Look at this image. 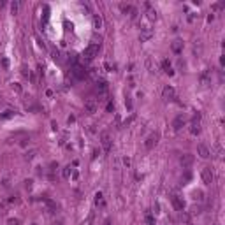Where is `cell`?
Masks as SVG:
<instances>
[{
	"label": "cell",
	"mask_w": 225,
	"mask_h": 225,
	"mask_svg": "<svg viewBox=\"0 0 225 225\" xmlns=\"http://www.w3.org/2000/svg\"><path fill=\"white\" fill-rule=\"evenodd\" d=\"M0 65H2V69H9V60L7 58H2L0 60Z\"/></svg>",
	"instance_id": "29"
},
{
	"label": "cell",
	"mask_w": 225,
	"mask_h": 225,
	"mask_svg": "<svg viewBox=\"0 0 225 225\" xmlns=\"http://www.w3.org/2000/svg\"><path fill=\"white\" fill-rule=\"evenodd\" d=\"M125 106H127V109H132V100H130V97H127V100H125Z\"/></svg>",
	"instance_id": "32"
},
{
	"label": "cell",
	"mask_w": 225,
	"mask_h": 225,
	"mask_svg": "<svg viewBox=\"0 0 225 225\" xmlns=\"http://www.w3.org/2000/svg\"><path fill=\"white\" fill-rule=\"evenodd\" d=\"M93 28H97V30L102 28V18L99 14H93Z\"/></svg>",
	"instance_id": "18"
},
{
	"label": "cell",
	"mask_w": 225,
	"mask_h": 225,
	"mask_svg": "<svg viewBox=\"0 0 225 225\" xmlns=\"http://www.w3.org/2000/svg\"><path fill=\"white\" fill-rule=\"evenodd\" d=\"M33 157H35V150H32V151H28V153L25 155V158H26V160H32Z\"/></svg>",
	"instance_id": "30"
},
{
	"label": "cell",
	"mask_w": 225,
	"mask_h": 225,
	"mask_svg": "<svg viewBox=\"0 0 225 225\" xmlns=\"http://www.w3.org/2000/svg\"><path fill=\"white\" fill-rule=\"evenodd\" d=\"M44 202H46V206H48V208H49L51 211H56V204H55L53 201H49V199H46Z\"/></svg>",
	"instance_id": "23"
},
{
	"label": "cell",
	"mask_w": 225,
	"mask_h": 225,
	"mask_svg": "<svg viewBox=\"0 0 225 225\" xmlns=\"http://www.w3.org/2000/svg\"><path fill=\"white\" fill-rule=\"evenodd\" d=\"M202 199H204V194H202L201 190H197V192H194V201H199V202H201Z\"/></svg>",
	"instance_id": "21"
},
{
	"label": "cell",
	"mask_w": 225,
	"mask_h": 225,
	"mask_svg": "<svg viewBox=\"0 0 225 225\" xmlns=\"http://www.w3.org/2000/svg\"><path fill=\"white\" fill-rule=\"evenodd\" d=\"M70 171H72V169H70V165L63 167V172H62V174H63V178H69V176H70Z\"/></svg>",
	"instance_id": "27"
},
{
	"label": "cell",
	"mask_w": 225,
	"mask_h": 225,
	"mask_svg": "<svg viewBox=\"0 0 225 225\" xmlns=\"http://www.w3.org/2000/svg\"><path fill=\"white\" fill-rule=\"evenodd\" d=\"M107 111H114V104H113V102L107 104Z\"/></svg>",
	"instance_id": "35"
},
{
	"label": "cell",
	"mask_w": 225,
	"mask_h": 225,
	"mask_svg": "<svg viewBox=\"0 0 225 225\" xmlns=\"http://www.w3.org/2000/svg\"><path fill=\"white\" fill-rule=\"evenodd\" d=\"M215 150H216V155H218V157H222V146H220V144H216V146H215Z\"/></svg>",
	"instance_id": "33"
},
{
	"label": "cell",
	"mask_w": 225,
	"mask_h": 225,
	"mask_svg": "<svg viewBox=\"0 0 225 225\" xmlns=\"http://www.w3.org/2000/svg\"><path fill=\"white\" fill-rule=\"evenodd\" d=\"M171 49L176 53V55H180L181 51H183V40H180V39H176L172 44H171Z\"/></svg>",
	"instance_id": "14"
},
{
	"label": "cell",
	"mask_w": 225,
	"mask_h": 225,
	"mask_svg": "<svg viewBox=\"0 0 225 225\" xmlns=\"http://www.w3.org/2000/svg\"><path fill=\"white\" fill-rule=\"evenodd\" d=\"M97 109H99V104H97L95 99H88V100L84 102V111H86V113L93 114V113H97Z\"/></svg>",
	"instance_id": "4"
},
{
	"label": "cell",
	"mask_w": 225,
	"mask_h": 225,
	"mask_svg": "<svg viewBox=\"0 0 225 225\" xmlns=\"http://www.w3.org/2000/svg\"><path fill=\"white\" fill-rule=\"evenodd\" d=\"M194 53H195L197 56H201V55H202V44H201L199 40H197V42H195V46H194Z\"/></svg>",
	"instance_id": "20"
},
{
	"label": "cell",
	"mask_w": 225,
	"mask_h": 225,
	"mask_svg": "<svg viewBox=\"0 0 225 225\" xmlns=\"http://www.w3.org/2000/svg\"><path fill=\"white\" fill-rule=\"evenodd\" d=\"M190 134H194V136L201 134V123L199 121H192L190 123Z\"/></svg>",
	"instance_id": "15"
},
{
	"label": "cell",
	"mask_w": 225,
	"mask_h": 225,
	"mask_svg": "<svg viewBox=\"0 0 225 225\" xmlns=\"http://www.w3.org/2000/svg\"><path fill=\"white\" fill-rule=\"evenodd\" d=\"M164 99L165 100H174L176 99V92H174L172 86H165L164 88Z\"/></svg>",
	"instance_id": "11"
},
{
	"label": "cell",
	"mask_w": 225,
	"mask_h": 225,
	"mask_svg": "<svg viewBox=\"0 0 225 225\" xmlns=\"http://www.w3.org/2000/svg\"><path fill=\"white\" fill-rule=\"evenodd\" d=\"M146 224L148 225H157L155 224V218L151 216V213H146Z\"/></svg>",
	"instance_id": "24"
},
{
	"label": "cell",
	"mask_w": 225,
	"mask_h": 225,
	"mask_svg": "<svg viewBox=\"0 0 225 225\" xmlns=\"http://www.w3.org/2000/svg\"><path fill=\"white\" fill-rule=\"evenodd\" d=\"M123 164L128 167V165H130V158H128V157H125V158H123Z\"/></svg>",
	"instance_id": "36"
},
{
	"label": "cell",
	"mask_w": 225,
	"mask_h": 225,
	"mask_svg": "<svg viewBox=\"0 0 225 225\" xmlns=\"http://www.w3.org/2000/svg\"><path fill=\"white\" fill-rule=\"evenodd\" d=\"M95 206H100V208H104V206H106L102 192H97V194H95Z\"/></svg>",
	"instance_id": "16"
},
{
	"label": "cell",
	"mask_w": 225,
	"mask_h": 225,
	"mask_svg": "<svg viewBox=\"0 0 225 225\" xmlns=\"http://www.w3.org/2000/svg\"><path fill=\"white\" fill-rule=\"evenodd\" d=\"M99 137H100V143H102V146L106 148V151H109V148H111V136H109V132H107V130H102V132L99 134Z\"/></svg>",
	"instance_id": "3"
},
{
	"label": "cell",
	"mask_w": 225,
	"mask_h": 225,
	"mask_svg": "<svg viewBox=\"0 0 225 225\" xmlns=\"http://www.w3.org/2000/svg\"><path fill=\"white\" fill-rule=\"evenodd\" d=\"M171 201H172V206H174L178 211H183V209H185V202H183V199H181L180 195H172Z\"/></svg>",
	"instance_id": "10"
},
{
	"label": "cell",
	"mask_w": 225,
	"mask_h": 225,
	"mask_svg": "<svg viewBox=\"0 0 225 225\" xmlns=\"http://www.w3.org/2000/svg\"><path fill=\"white\" fill-rule=\"evenodd\" d=\"M180 164H181L183 167H190V165L194 164V157H192L190 153H185V155L180 157Z\"/></svg>",
	"instance_id": "9"
},
{
	"label": "cell",
	"mask_w": 225,
	"mask_h": 225,
	"mask_svg": "<svg viewBox=\"0 0 225 225\" xmlns=\"http://www.w3.org/2000/svg\"><path fill=\"white\" fill-rule=\"evenodd\" d=\"M7 225H19V220H18V218H9V220H7Z\"/></svg>",
	"instance_id": "31"
},
{
	"label": "cell",
	"mask_w": 225,
	"mask_h": 225,
	"mask_svg": "<svg viewBox=\"0 0 225 225\" xmlns=\"http://www.w3.org/2000/svg\"><path fill=\"white\" fill-rule=\"evenodd\" d=\"M157 141H158V134H157V132H153V134H150V136H148V139H146L144 146H146L148 150H151V148L157 144Z\"/></svg>",
	"instance_id": "7"
},
{
	"label": "cell",
	"mask_w": 225,
	"mask_h": 225,
	"mask_svg": "<svg viewBox=\"0 0 225 225\" xmlns=\"http://www.w3.org/2000/svg\"><path fill=\"white\" fill-rule=\"evenodd\" d=\"M197 153H199V157H201V158H209V155H211L209 148H208L206 144H202V143L197 146Z\"/></svg>",
	"instance_id": "8"
},
{
	"label": "cell",
	"mask_w": 225,
	"mask_h": 225,
	"mask_svg": "<svg viewBox=\"0 0 225 225\" xmlns=\"http://www.w3.org/2000/svg\"><path fill=\"white\" fill-rule=\"evenodd\" d=\"M128 14H130V19H136V18H137V14H139V12H137V9H136V7H132V11H130V12H128Z\"/></svg>",
	"instance_id": "28"
},
{
	"label": "cell",
	"mask_w": 225,
	"mask_h": 225,
	"mask_svg": "<svg viewBox=\"0 0 225 225\" xmlns=\"http://www.w3.org/2000/svg\"><path fill=\"white\" fill-rule=\"evenodd\" d=\"M201 178H202V181L206 185H211L213 183V171H211V167H204L202 172H201Z\"/></svg>",
	"instance_id": "5"
},
{
	"label": "cell",
	"mask_w": 225,
	"mask_h": 225,
	"mask_svg": "<svg viewBox=\"0 0 225 225\" xmlns=\"http://www.w3.org/2000/svg\"><path fill=\"white\" fill-rule=\"evenodd\" d=\"M151 37H153V30H151L150 26H144V28H141V35H139L141 42H146V40H150Z\"/></svg>",
	"instance_id": "6"
},
{
	"label": "cell",
	"mask_w": 225,
	"mask_h": 225,
	"mask_svg": "<svg viewBox=\"0 0 225 225\" xmlns=\"http://www.w3.org/2000/svg\"><path fill=\"white\" fill-rule=\"evenodd\" d=\"M72 74L76 76V79H84L88 72H86V69H84V65H83V63L74 62V65H72Z\"/></svg>",
	"instance_id": "2"
},
{
	"label": "cell",
	"mask_w": 225,
	"mask_h": 225,
	"mask_svg": "<svg viewBox=\"0 0 225 225\" xmlns=\"http://www.w3.org/2000/svg\"><path fill=\"white\" fill-rule=\"evenodd\" d=\"M132 121H134V116H130V118H128V120H125V123H123V125H125V127H127V125H130V123H132Z\"/></svg>",
	"instance_id": "34"
},
{
	"label": "cell",
	"mask_w": 225,
	"mask_h": 225,
	"mask_svg": "<svg viewBox=\"0 0 225 225\" xmlns=\"http://www.w3.org/2000/svg\"><path fill=\"white\" fill-rule=\"evenodd\" d=\"M185 125V116L183 114H178L176 118H174V121H172V127H174V130H181V127Z\"/></svg>",
	"instance_id": "13"
},
{
	"label": "cell",
	"mask_w": 225,
	"mask_h": 225,
	"mask_svg": "<svg viewBox=\"0 0 225 225\" xmlns=\"http://www.w3.org/2000/svg\"><path fill=\"white\" fill-rule=\"evenodd\" d=\"M11 116H14V111H5V113H2V114H0V118H2V120H7V118H11Z\"/></svg>",
	"instance_id": "26"
},
{
	"label": "cell",
	"mask_w": 225,
	"mask_h": 225,
	"mask_svg": "<svg viewBox=\"0 0 225 225\" xmlns=\"http://www.w3.org/2000/svg\"><path fill=\"white\" fill-rule=\"evenodd\" d=\"M32 225H35V224H32Z\"/></svg>",
	"instance_id": "39"
},
{
	"label": "cell",
	"mask_w": 225,
	"mask_h": 225,
	"mask_svg": "<svg viewBox=\"0 0 225 225\" xmlns=\"http://www.w3.org/2000/svg\"><path fill=\"white\" fill-rule=\"evenodd\" d=\"M148 18H150L151 21H153V19H157V11L150 7V9H148Z\"/></svg>",
	"instance_id": "22"
},
{
	"label": "cell",
	"mask_w": 225,
	"mask_h": 225,
	"mask_svg": "<svg viewBox=\"0 0 225 225\" xmlns=\"http://www.w3.org/2000/svg\"><path fill=\"white\" fill-rule=\"evenodd\" d=\"M104 225H113V222H111L109 218H106V220H104Z\"/></svg>",
	"instance_id": "38"
},
{
	"label": "cell",
	"mask_w": 225,
	"mask_h": 225,
	"mask_svg": "<svg viewBox=\"0 0 225 225\" xmlns=\"http://www.w3.org/2000/svg\"><path fill=\"white\" fill-rule=\"evenodd\" d=\"M25 187H26V188H32V181H30V180H28V181H25Z\"/></svg>",
	"instance_id": "37"
},
{
	"label": "cell",
	"mask_w": 225,
	"mask_h": 225,
	"mask_svg": "<svg viewBox=\"0 0 225 225\" xmlns=\"http://www.w3.org/2000/svg\"><path fill=\"white\" fill-rule=\"evenodd\" d=\"M201 84L202 86H209L211 84V70H206L201 74Z\"/></svg>",
	"instance_id": "12"
},
{
	"label": "cell",
	"mask_w": 225,
	"mask_h": 225,
	"mask_svg": "<svg viewBox=\"0 0 225 225\" xmlns=\"http://www.w3.org/2000/svg\"><path fill=\"white\" fill-rule=\"evenodd\" d=\"M97 53H99V44H97V42H92V44L83 51V60H84V62H90V60H93V58L97 56Z\"/></svg>",
	"instance_id": "1"
},
{
	"label": "cell",
	"mask_w": 225,
	"mask_h": 225,
	"mask_svg": "<svg viewBox=\"0 0 225 225\" xmlns=\"http://www.w3.org/2000/svg\"><path fill=\"white\" fill-rule=\"evenodd\" d=\"M120 11H121L123 14H128V12L132 11V5H130V4H120Z\"/></svg>",
	"instance_id": "19"
},
{
	"label": "cell",
	"mask_w": 225,
	"mask_h": 225,
	"mask_svg": "<svg viewBox=\"0 0 225 225\" xmlns=\"http://www.w3.org/2000/svg\"><path fill=\"white\" fill-rule=\"evenodd\" d=\"M162 69H164V72H165V74H169V76H172V74H174V70L171 69L169 60H164V62H162Z\"/></svg>",
	"instance_id": "17"
},
{
	"label": "cell",
	"mask_w": 225,
	"mask_h": 225,
	"mask_svg": "<svg viewBox=\"0 0 225 225\" xmlns=\"http://www.w3.org/2000/svg\"><path fill=\"white\" fill-rule=\"evenodd\" d=\"M18 9H19V4H18V2H12V4H11V12H12V14H18Z\"/></svg>",
	"instance_id": "25"
}]
</instances>
